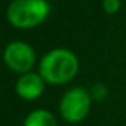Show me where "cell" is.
Segmentation results:
<instances>
[{
    "mask_svg": "<svg viewBox=\"0 0 126 126\" xmlns=\"http://www.w3.org/2000/svg\"><path fill=\"white\" fill-rule=\"evenodd\" d=\"M120 9V0H102V11L105 14H116Z\"/></svg>",
    "mask_w": 126,
    "mask_h": 126,
    "instance_id": "ba28073f",
    "label": "cell"
},
{
    "mask_svg": "<svg viewBox=\"0 0 126 126\" xmlns=\"http://www.w3.org/2000/svg\"><path fill=\"white\" fill-rule=\"evenodd\" d=\"M92 101L94 99L88 89L80 86L71 88L59 101V114L68 123H79L89 114Z\"/></svg>",
    "mask_w": 126,
    "mask_h": 126,
    "instance_id": "3957f363",
    "label": "cell"
},
{
    "mask_svg": "<svg viewBox=\"0 0 126 126\" xmlns=\"http://www.w3.org/2000/svg\"><path fill=\"white\" fill-rule=\"evenodd\" d=\"M3 59L8 68L19 74H25L30 73L36 65V52L28 43L22 40H14L6 45Z\"/></svg>",
    "mask_w": 126,
    "mask_h": 126,
    "instance_id": "277c9868",
    "label": "cell"
},
{
    "mask_svg": "<svg viewBox=\"0 0 126 126\" xmlns=\"http://www.w3.org/2000/svg\"><path fill=\"white\" fill-rule=\"evenodd\" d=\"M89 92H91L92 99H95V101H102V99L108 95V89H107V86L102 85V83H95V85L91 88Z\"/></svg>",
    "mask_w": 126,
    "mask_h": 126,
    "instance_id": "52a82bcc",
    "label": "cell"
},
{
    "mask_svg": "<svg viewBox=\"0 0 126 126\" xmlns=\"http://www.w3.org/2000/svg\"><path fill=\"white\" fill-rule=\"evenodd\" d=\"M49 12L47 0H12L6 11V18L15 28L30 30L45 22Z\"/></svg>",
    "mask_w": 126,
    "mask_h": 126,
    "instance_id": "7a4b0ae2",
    "label": "cell"
},
{
    "mask_svg": "<svg viewBox=\"0 0 126 126\" xmlns=\"http://www.w3.org/2000/svg\"><path fill=\"white\" fill-rule=\"evenodd\" d=\"M24 126H58L56 117L45 108L33 110L24 119Z\"/></svg>",
    "mask_w": 126,
    "mask_h": 126,
    "instance_id": "8992f818",
    "label": "cell"
},
{
    "mask_svg": "<svg viewBox=\"0 0 126 126\" xmlns=\"http://www.w3.org/2000/svg\"><path fill=\"white\" fill-rule=\"evenodd\" d=\"M79 71L76 53L65 47H56L43 55L39 64V73L46 83L65 85L71 82Z\"/></svg>",
    "mask_w": 126,
    "mask_h": 126,
    "instance_id": "6da1fadb",
    "label": "cell"
},
{
    "mask_svg": "<svg viewBox=\"0 0 126 126\" xmlns=\"http://www.w3.org/2000/svg\"><path fill=\"white\" fill-rule=\"evenodd\" d=\"M45 79L40 76V73H25L21 74L19 79L16 80L15 85V91L18 94L19 98L25 99V101H34L39 96H42L43 91H45Z\"/></svg>",
    "mask_w": 126,
    "mask_h": 126,
    "instance_id": "5b68a950",
    "label": "cell"
}]
</instances>
